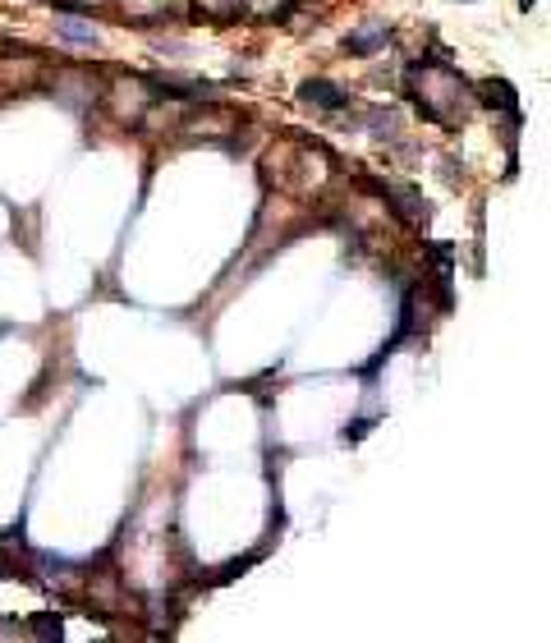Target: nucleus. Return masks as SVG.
Masks as SVG:
<instances>
[{
	"mask_svg": "<svg viewBox=\"0 0 551 643\" xmlns=\"http://www.w3.org/2000/svg\"><path fill=\"white\" fill-rule=\"evenodd\" d=\"M299 97H304L308 106H317V111H340L344 102H350V93L335 88V83H326V79H308V83L299 88Z\"/></svg>",
	"mask_w": 551,
	"mask_h": 643,
	"instance_id": "1",
	"label": "nucleus"
},
{
	"mask_svg": "<svg viewBox=\"0 0 551 643\" xmlns=\"http://www.w3.org/2000/svg\"><path fill=\"white\" fill-rule=\"evenodd\" d=\"M391 198L400 202L395 211H400L404 221H413V226H419V221H428V198H423L419 189H409V184H391Z\"/></svg>",
	"mask_w": 551,
	"mask_h": 643,
	"instance_id": "2",
	"label": "nucleus"
},
{
	"mask_svg": "<svg viewBox=\"0 0 551 643\" xmlns=\"http://www.w3.org/2000/svg\"><path fill=\"white\" fill-rule=\"evenodd\" d=\"M482 93V102H488L492 111H506V115H519V97H515V88L506 83V79H488L478 88Z\"/></svg>",
	"mask_w": 551,
	"mask_h": 643,
	"instance_id": "3",
	"label": "nucleus"
},
{
	"mask_svg": "<svg viewBox=\"0 0 551 643\" xmlns=\"http://www.w3.org/2000/svg\"><path fill=\"white\" fill-rule=\"evenodd\" d=\"M386 37H391V28H386V24H372V28H363V33H354V37H350V42H344V46H350L354 55H372V51H377V46H382Z\"/></svg>",
	"mask_w": 551,
	"mask_h": 643,
	"instance_id": "4",
	"label": "nucleus"
},
{
	"mask_svg": "<svg viewBox=\"0 0 551 643\" xmlns=\"http://www.w3.org/2000/svg\"><path fill=\"white\" fill-rule=\"evenodd\" d=\"M198 10H202L207 19L226 24V19H239V15H244V0H198Z\"/></svg>",
	"mask_w": 551,
	"mask_h": 643,
	"instance_id": "5",
	"label": "nucleus"
},
{
	"mask_svg": "<svg viewBox=\"0 0 551 643\" xmlns=\"http://www.w3.org/2000/svg\"><path fill=\"white\" fill-rule=\"evenodd\" d=\"M60 33H64L69 42H92V28H88L83 19H74V15H60Z\"/></svg>",
	"mask_w": 551,
	"mask_h": 643,
	"instance_id": "6",
	"label": "nucleus"
},
{
	"mask_svg": "<svg viewBox=\"0 0 551 643\" xmlns=\"http://www.w3.org/2000/svg\"><path fill=\"white\" fill-rule=\"evenodd\" d=\"M248 15H285V0H244Z\"/></svg>",
	"mask_w": 551,
	"mask_h": 643,
	"instance_id": "7",
	"label": "nucleus"
},
{
	"mask_svg": "<svg viewBox=\"0 0 551 643\" xmlns=\"http://www.w3.org/2000/svg\"><path fill=\"white\" fill-rule=\"evenodd\" d=\"M33 629H37L42 638H60V634H64V625H60V616H37V620H33Z\"/></svg>",
	"mask_w": 551,
	"mask_h": 643,
	"instance_id": "8",
	"label": "nucleus"
},
{
	"mask_svg": "<svg viewBox=\"0 0 551 643\" xmlns=\"http://www.w3.org/2000/svg\"><path fill=\"white\" fill-rule=\"evenodd\" d=\"M368 427H372V418H354V423L340 433V442H359V437H368Z\"/></svg>",
	"mask_w": 551,
	"mask_h": 643,
	"instance_id": "9",
	"label": "nucleus"
},
{
	"mask_svg": "<svg viewBox=\"0 0 551 643\" xmlns=\"http://www.w3.org/2000/svg\"><path fill=\"white\" fill-rule=\"evenodd\" d=\"M24 570H19V560L10 556V551H0V580H19Z\"/></svg>",
	"mask_w": 551,
	"mask_h": 643,
	"instance_id": "10",
	"label": "nucleus"
},
{
	"mask_svg": "<svg viewBox=\"0 0 551 643\" xmlns=\"http://www.w3.org/2000/svg\"><path fill=\"white\" fill-rule=\"evenodd\" d=\"M519 10H533V0H519Z\"/></svg>",
	"mask_w": 551,
	"mask_h": 643,
	"instance_id": "11",
	"label": "nucleus"
}]
</instances>
